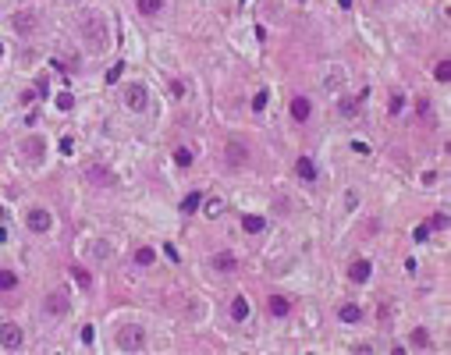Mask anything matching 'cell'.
<instances>
[{
	"mask_svg": "<svg viewBox=\"0 0 451 355\" xmlns=\"http://www.w3.org/2000/svg\"><path fill=\"white\" fill-rule=\"evenodd\" d=\"M78 36H82L92 50H107V46H110V25H107V18L96 14V11H82V14H78Z\"/></svg>",
	"mask_w": 451,
	"mask_h": 355,
	"instance_id": "1",
	"label": "cell"
},
{
	"mask_svg": "<svg viewBox=\"0 0 451 355\" xmlns=\"http://www.w3.org/2000/svg\"><path fill=\"white\" fill-rule=\"evenodd\" d=\"M114 341H117V348H121V352L135 355V352H143V348H146V330H143V327H135V323H128V327H121V330H117V338H114Z\"/></svg>",
	"mask_w": 451,
	"mask_h": 355,
	"instance_id": "2",
	"label": "cell"
},
{
	"mask_svg": "<svg viewBox=\"0 0 451 355\" xmlns=\"http://www.w3.org/2000/svg\"><path fill=\"white\" fill-rule=\"evenodd\" d=\"M43 313L46 316H68L72 313V298H68V291L64 288H54V291H46V298H43Z\"/></svg>",
	"mask_w": 451,
	"mask_h": 355,
	"instance_id": "3",
	"label": "cell"
},
{
	"mask_svg": "<svg viewBox=\"0 0 451 355\" xmlns=\"http://www.w3.org/2000/svg\"><path fill=\"white\" fill-rule=\"evenodd\" d=\"M249 160H252V156H249V146H245V142L234 139V142H227V146H224V163L231 167V171H242Z\"/></svg>",
	"mask_w": 451,
	"mask_h": 355,
	"instance_id": "4",
	"label": "cell"
},
{
	"mask_svg": "<svg viewBox=\"0 0 451 355\" xmlns=\"http://www.w3.org/2000/svg\"><path fill=\"white\" fill-rule=\"evenodd\" d=\"M36 25H39V18H36L32 11H14V14H11V29H14L18 36H32Z\"/></svg>",
	"mask_w": 451,
	"mask_h": 355,
	"instance_id": "5",
	"label": "cell"
},
{
	"mask_svg": "<svg viewBox=\"0 0 451 355\" xmlns=\"http://www.w3.org/2000/svg\"><path fill=\"white\" fill-rule=\"evenodd\" d=\"M125 103H128L132 110H146V103H150V92H146V85H143V82H135V85H125Z\"/></svg>",
	"mask_w": 451,
	"mask_h": 355,
	"instance_id": "6",
	"label": "cell"
},
{
	"mask_svg": "<svg viewBox=\"0 0 451 355\" xmlns=\"http://www.w3.org/2000/svg\"><path fill=\"white\" fill-rule=\"evenodd\" d=\"M21 341H25V334H21V327H18V323H0V345H4V348L18 352V348H21Z\"/></svg>",
	"mask_w": 451,
	"mask_h": 355,
	"instance_id": "7",
	"label": "cell"
},
{
	"mask_svg": "<svg viewBox=\"0 0 451 355\" xmlns=\"http://www.w3.org/2000/svg\"><path fill=\"white\" fill-rule=\"evenodd\" d=\"M25 224H29V231H36V234H46L50 227H54V217L46 210H29L25 213Z\"/></svg>",
	"mask_w": 451,
	"mask_h": 355,
	"instance_id": "8",
	"label": "cell"
},
{
	"mask_svg": "<svg viewBox=\"0 0 451 355\" xmlns=\"http://www.w3.org/2000/svg\"><path fill=\"white\" fill-rule=\"evenodd\" d=\"M85 181H92V185H100V188H110V185H114V171H107L103 163H92V167L85 171Z\"/></svg>",
	"mask_w": 451,
	"mask_h": 355,
	"instance_id": "9",
	"label": "cell"
},
{
	"mask_svg": "<svg viewBox=\"0 0 451 355\" xmlns=\"http://www.w3.org/2000/svg\"><path fill=\"white\" fill-rule=\"evenodd\" d=\"M370 274H373V267H370V259H355L352 267H348V277L355 284H363V281H370Z\"/></svg>",
	"mask_w": 451,
	"mask_h": 355,
	"instance_id": "10",
	"label": "cell"
},
{
	"mask_svg": "<svg viewBox=\"0 0 451 355\" xmlns=\"http://www.w3.org/2000/svg\"><path fill=\"white\" fill-rule=\"evenodd\" d=\"M21 153H25L29 160H43V139H39V135H29L25 146H21Z\"/></svg>",
	"mask_w": 451,
	"mask_h": 355,
	"instance_id": "11",
	"label": "cell"
},
{
	"mask_svg": "<svg viewBox=\"0 0 451 355\" xmlns=\"http://www.w3.org/2000/svg\"><path fill=\"white\" fill-rule=\"evenodd\" d=\"M309 114H313L309 100H305V96H295V100H292V117H295V121H309Z\"/></svg>",
	"mask_w": 451,
	"mask_h": 355,
	"instance_id": "12",
	"label": "cell"
},
{
	"mask_svg": "<svg viewBox=\"0 0 451 355\" xmlns=\"http://www.w3.org/2000/svg\"><path fill=\"white\" fill-rule=\"evenodd\" d=\"M213 267H217L221 274H231V270L238 267V259H234L231 252H217V256H213Z\"/></svg>",
	"mask_w": 451,
	"mask_h": 355,
	"instance_id": "13",
	"label": "cell"
},
{
	"mask_svg": "<svg viewBox=\"0 0 451 355\" xmlns=\"http://www.w3.org/2000/svg\"><path fill=\"white\" fill-rule=\"evenodd\" d=\"M323 85H327L330 92H334V89H341V85H345V71H341V68H327V78H323Z\"/></svg>",
	"mask_w": 451,
	"mask_h": 355,
	"instance_id": "14",
	"label": "cell"
},
{
	"mask_svg": "<svg viewBox=\"0 0 451 355\" xmlns=\"http://www.w3.org/2000/svg\"><path fill=\"white\" fill-rule=\"evenodd\" d=\"M338 316H341L345 323H359V320H363V309L348 302V305H341V309H338Z\"/></svg>",
	"mask_w": 451,
	"mask_h": 355,
	"instance_id": "15",
	"label": "cell"
},
{
	"mask_svg": "<svg viewBox=\"0 0 451 355\" xmlns=\"http://www.w3.org/2000/svg\"><path fill=\"white\" fill-rule=\"evenodd\" d=\"M295 171H299L302 181H313V178H316V167H313V160H309V156H302L299 163H295Z\"/></svg>",
	"mask_w": 451,
	"mask_h": 355,
	"instance_id": "16",
	"label": "cell"
},
{
	"mask_svg": "<svg viewBox=\"0 0 451 355\" xmlns=\"http://www.w3.org/2000/svg\"><path fill=\"white\" fill-rule=\"evenodd\" d=\"M245 316H249V302H245V298L238 295V298L231 302V320H238V323H242Z\"/></svg>",
	"mask_w": 451,
	"mask_h": 355,
	"instance_id": "17",
	"label": "cell"
},
{
	"mask_svg": "<svg viewBox=\"0 0 451 355\" xmlns=\"http://www.w3.org/2000/svg\"><path fill=\"white\" fill-rule=\"evenodd\" d=\"M199 206H203V196H199V192H188V196L181 199V213H196Z\"/></svg>",
	"mask_w": 451,
	"mask_h": 355,
	"instance_id": "18",
	"label": "cell"
},
{
	"mask_svg": "<svg viewBox=\"0 0 451 355\" xmlns=\"http://www.w3.org/2000/svg\"><path fill=\"white\" fill-rule=\"evenodd\" d=\"M288 309H292V305H288L284 295H270V313H274V316H284Z\"/></svg>",
	"mask_w": 451,
	"mask_h": 355,
	"instance_id": "19",
	"label": "cell"
},
{
	"mask_svg": "<svg viewBox=\"0 0 451 355\" xmlns=\"http://www.w3.org/2000/svg\"><path fill=\"white\" fill-rule=\"evenodd\" d=\"M139 4V14H160L163 11V0H135Z\"/></svg>",
	"mask_w": 451,
	"mask_h": 355,
	"instance_id": "20",
	"label": "cell"
},
{
	"mask_svg": "<svg viewBox=\"0 0 451 355\" xmlns=\"http://www.w3.org/2000/svg\"><path fill=\"white\" fill-rule=\"evenodd\" d=\"M242 227H245L249 234H259V231L267 227V220H263V217H245V220H242Z\"/></svg>",
	"mask_w": 451,
	"mask_h": 355,
	"instance_id": "21",
	"label": "cell"
},
{
	"mask_svg": "<svg viewBox=\"0 0 451 355\" xmlns=\"http://www.w3.org/2000/svg\"><path fill=\"white\" fill-rule=\"evenodd\" d=\"M153 259H156V252H153L150 245H143V249H139V252H135V263H139V267H150Z\"/></svg>",
	"mask_w": 451,
	"mask_h": 355,
	"instance_id": "22",
	"label": "cell"
},
{
	"mask_svg": "<svg viewBox=\"0 0 451 355\" xmlns=\"http://www.w3.org/2000/svg\"><path fill=\"white\" fill-rule=\"evenodd\" d=\"M18 288V277L11 270H0V291H14Z\"/></svg>",
	"mask_w": 451,
	"mask_h": 355,
	"instance_id": "23",
	"label": "cell"
},
{
	"mask_svg": "<svg viewBox=\"0 0 451 355\" xmlns=\"http://www.w3.org/2000/svg\"><path fill=\"white\" fill-rule=\"evenodd\" d=\"M341 114L345 117H359V100H341Z\"/></svg>",
	"mask_w": 451,
	"mask_h": 355,
	"instance_id": "24",
	"label": "cell"
},
{
	"mask_svg": "<svg viewBox=\"0 0 451 355\" xmlns=\"http://www.w3.org/2000/svg\"><path fill=\"white\" fill-rule=\"evenodd\" d=\"M89 252H92L96 259H107V256H110V245H107V242H92V245H89Z\"/></svg>",
	"mask_w": 451,
	"mask_h": 355,
	"instance_id": "25",
	"label": "cell"
},
{
	"mask_svg": "<svg viewBox=\"0 0 451 355\" xmlns=\"http://www.w3.org/2000/svg\"><path fill=\"white\" fill-rule=\"evenodd\" d=\"M75 107V96L72 92H57V110H72Z\"/></svg>",
	"mask_w": 451,
	"mask_h": 355,
	"instance_id": "26",
	"label": "cell"
},
{
	"mask_svg": "<svg viewBox=\"0 0 451 355\" xmlns=\"http://www.w3.org/2000/svg\"><path fill=\"white\" fill-rule=\"evenodd\" d=\"M412 348H430V334L426 330H416L412 334Z\"/></svg>",
	"mask_w": 451,
	"mask_h": 355,
	"instance_id": "27",
	"label": "cell"
},
{
	"mask_svg": "<svg viewBox=\"0 0 451 355\" xmlns=\"http://www.w3.org/2000/svg\"><path fill=\"white\" fill-rule=\"evenodd\" d=\"M221 213H224V203L221 199H210L206 203V217H221Z\"/></svg>",
	"mask_w": 451,
	"mask_h": 355,
	"instance_id": "28",
	"label": "cell"
},
{
	"mask_svg": "<svg viewBox=\"0 0 451 355\" xmlns=\"http://www.w3.org/2000/svg\"><path fill=\"white\" fill-rule=\"evenodd\" d=\"M72 274H75V281L82 284V288H89V281H92V277H89V270H82V267H72Z\"/></svg>",
	"mask_w": 451,
	"mask_h": 355,
	"instance_id": "29",
	"label": "cell"
},
{
	"mask_svg": "<svg viewBox=\"0 0 451 355\" xmlns=\"http://www.w3.org/2000/svg\"><path fill=\"white\" fill-rule=\"evenodd\" d=\"M451 78V61H441L437 64V82H448Z\"/></svg>",
	"mask_w": 451,
	"mask_h": 355,
	"instance_id": "30",
	"label": "cell"
},
{
	"mask_svg": "<svg viewBox=\"0 0 451 355\" xmlns=\"http://www.w3.org/2000/svg\"><path fill=\"white\" fill-rule=\"evenodd\" d=\"M121 71H125V64H121V61H117V64H114V68L107 71V85H114V82H117V78H121Z\"/></svg>",
	"mask_w": 451,
	"mask_h": 355,
	"instance_id": "31",
	"label": "cell"
},
{
	"mask_svg": "<svg viewBox=\"0 0 451 355\" xmlns=\"http://www.w3.org/2000/svg\"><path fill=\"white\" fill-rule=\"evenodd\" d=\"M401 107H405V96L394 92V96H391V114H401Z\"/></svg>",
	"mask_w": 451,
	"mask_h": 355,
	"instance_id": "32",
	"label": "cell"
},
{
	"mask_svg": "<svg viewBox=\"0 0 451 355\" xmlns=\"http://www.w3.org/2000/svg\"><path fill=\"white\" fill-rule=\"evenodd\" d=\"M174 160H178V167H188V163H192V153H188V149H178Z\"/></svg>",
	"mask_w": 451,
	"mask_h": 355,
	"instance_id": "33",
	"label": "cell"
},
{
	"mask_svg": "<svg viewBox=\"0 0 451 355\" xmlns=\"http://www.w3.org/2000/svg\"><path fill=\"white\" fill-rule=\"evenodd\" d=\"M263 107H267V89H259L256 100H252V110H263Z\"/></svg>",
	"mask_w": 451,
	"mask_h": 355,
	"instance_id": "34",
	"label": "cell"
},
{
	"mask_svg": "<svg viewBox=\"0 0 451 355\" xmlns=\"http://www.w3.org/2000/svg\"><path fill=\"white\" fill-rule=\"evenodd\" d=\"M426 234H430V224H419V227H416V231H412V238H416V242H423V238H426Z\"/></svg>",
	"mask_w": 451,
	"mask_h": 355,
	"instance_id": "35",
	"label": "cell"
},
{
	"mask_svg": "<svg viewBox=\"0 0 451 355\" xmlns=\"http://www.w3.org/2000/svg\"><path fill=\"white\" fill-rule=\"evenodd\" d=\"M163 256H167V259H171V263H178V259H181V256H178V249H174V245H171V242H167V245H163Z\"/></svg>",
	"mask_w": 451,
	"mask_h": 355,
	"instance_id": "36",
	"label": "cell"
},
{
	"mask_svg": "<svg viewBox=\"0 0 451 355\" xmlns=\"http://www.w3.org/2000/svg\"><path fill=\"white\" fill-rule=\"evenodd\" d=\"M61 153H68V156H72V153H75V142H72V139H61Z\"/></svg>",
	"mask_w": 451,
	"mask_h": 355,
	"instance_id": "37",
	"label": "cell"
},
{
	"mask_svg": "<svg viewBox=\"0 0 451 355\" xmlns=\"http://www.w3.org/2000/svg\"><path fill=\"white\" fill-rule=\"evenodd\" d=\"M167 89H171V96H181V92H185V85H181V82H171Z\"/></svg>",
	"mask_w": 451,
	"mask_h": 355,
	"instance_id": "38",
	"label": "cell"
},
{
	"mask_svg": "<svg viewBox=\"0 0 451 355\" xmlns=\"http://www.w3.org/2000/svg\"><path fill=\"white\" fill-rule=\"evenodd\" d=\"M92 334H96V330H92V327H89V323H85V327H82V341H85V345H89V341H92Z\"/></svg>",
	"mask_w": 451,
	"mask_h": 355,
	"instance_id": "39",
	"label": "cell"
},
{
	"mask_svg": "<svg viewBox=\"0 0 451 355\" xmlns=\"http://www.w3.org/2000/svg\"><path fill=\"white\" fill-rule=\"evenodd\" d=\"M338 4H341V7H352V0H338Z\"/></svg>",
	"mask_w": 451,
	"mask_h": 355,
	"instance_id": "40",
	"label": "cell"
},
{
	"mask_svg": "<svg viewBox=\"0 0 451 355\" xmlns=\"http://www.w3.org/2000/svg\"><path fill=\"white\" fill-rule=\"evenodd\" d=\"M376 4H380V7H384V4H391V0H376Z\"/></svg>",
	"mask_w": 451,
	"mask_h": 355,
	"instance_id": "41",
	"label": "cell"
},
{
	"mask_svg": "<svg viewBox=\"0 0 451 355\" xmlns=\"http://www.w3.org/2000/svg\"><path fill=\"white\" fill-rule=\"evenodd\" d=\"M0 57H4V43H0Z\"/></svg>",
	"mask_w": 451,
	"mask_h": 355,
	"instance_id": "42",
	"label": "cell"
}]
</instances>
